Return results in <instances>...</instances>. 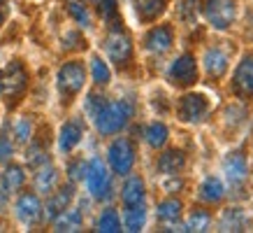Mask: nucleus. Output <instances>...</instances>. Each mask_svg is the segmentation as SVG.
<instances>
[{"mask_svg":"<svg viewBox=\"0 0 253 233\" xmlns=\"http://www.w3.org/2000/svg\"><path fill=\"white\" fill-rule=\"evenodd\" d=\"M132 115V105L128 101H114V103H105L100 112L95 115V126L100 133L112 135L119 133L123 126L128 124V119Z\"/></svg>","mask_w":253,"mask_h":233,"instance_id":"nucleus-1","label":"nucleus"},{"mask_svg":"<svg viewBox=\"0 0 253 233\" xmlns=\"http://www.w3.org/2000/svg\"><path fill=\"white\" fill-rule=\"evenodd\" d=\"M28 86V72L19 61H12L7 68L0 72V96L7 105H14Z\"/></svg>","mask_w":253,"mask_h":233,"instance_id":"nucleus-2","label":"nucleus"},{"mask_svg":"<svg viewBox=\"0 0 253 233\" xmlns=\"http://www.w3.org/2000/svg\"><path fill=\"white\" fill-rule=\"evenodd\" d=\"M107 156H109L112 171L119 173V175H128L130 168H132V163H135V147H132L130 140L119 138L109 145Z\"/></svg>","mask_w":253,"mask_h":233,"instance_id":"nucleus-3","label":"nucleus"},{"mask_svg":"<svg viewBox=\"0 0 253 233\" xmlns=\"http://www.w3.org/2000/svg\"><path fill=\"white\" fill-rule=\"evenodd\" d=\"M86 79V70L82 63H65L61 70H58V91L65 96V98H72L82 91Z\"/></svg>","mask_w":253,"mask_h":233,"instance_id":"nucleus-4","label":"nucleus"},{"mask_svg":"<svg viewBox=\"0 0 253 233\" xmlns=\"http://www.w3.org/2000/svg\"><path fill=\"white\" fill-rule=\"evenodd\" d=\"M86 184H88V191H91L93 198H107L109 191H112V182H109V173L105 168V163L100 159H93L88 166H86Z\"/></svg>","mask_w":253,"mask_h":233,"instance_id":"nucleus-5","label":"nucleus"},{"mask_svg":"<svg viewBox=\"0 0 253 233\" xmlns=\"http://www.w3.org/2000/svg\"><path fill=\"white\" fill-rule=\"evenodd\" d=\"M235 2L232 0H207L205 5V16L207 21L218 28V31H225L232 21H235Z\"/></svg>","mask_w":253,"mask_h":233,"instance_id":"nucleus-6","label":"nucleus"},{"mask_svg":"<svg viewBox=\"0 0 253 233\" xmlns=\"http://www.w3.org/2000/svg\"><path fill=\"white\" fill-rule=\"evenodd\" d=\"M209 112V103L202 93H188L179 101V116L184 121H191V124H198L202 121Z\"/></svg>","mask_w":253,"mask_h":233,"instance_id":"nucleus-7","label":"nucleus"},{"mask_svg":"<svg viewBox=\"0 0 253 233\" xmlns=\"http://www.w3.org/2000/svg\"><path fill=\"white\" fill-rule=\"evenodd\" d=\"M169 79H172V84H176V86L195 84V79H198V65H195V58H193L191 54L179 56V58L169 65Z\"/></svg>","mask_w":253,"mask_h":233,"instance_id":"nucleus-8","label":"nucleus"},{"mask_svg":"<svg viewBox=\"0 0 253 233\" xmlns=\"http://www.w3.org/2000/svg\"><path fill=\"white\" fill-rule=\"evenodd\" d=\"M105 49H107V56L116 63V65H126V63L130 61V56H132L130 38H128L126 33H121V31H114L112 35H109L107 42H105Z\"/></svg>","mask_w":253,"mask_h":233,"instance_id":"nucleus-9","label":"nucleus"},{"mask_svg":"<svg viewBox=\"0 0 253 233\" xmlns=\"http://www.w3.org/2000/svg\"><path fill=\"white\" fill-rule=\"evenodd\" d=\"M232 86L239 96L244 98H253V56H246L244 61L237 65L235 77H232Z\"/></svg>","mask_w":253,"mask_h":233,"instance_id":"nucleus-10","label":"nucleus"},{"mask_svg":"<svg viewBox=\"0 0 253 233\" xmlns=\"http://www.w3.org/2000/svg\"><path fill=\"white\" fill-rule=\"evenodd\" d=\"M16 217L21 219L23 224H35L42 217V203L35 194H23L16 201Z\"/></svg>","mask_w":253,"mask_h":233,"instance_id":"nucleus-11","label":"nucleus"},{"mask_svg":"<svg viewBox=\"0 0 253 233\" xmlns=\"http://www.w3.org/2000/svg\"><path fill=\"white\" fill-rule=\"evenodd\" d=\"M172 47V28L169 26H156L146 35V49H151L154 54H163Z\"/></svg>","mask_w":253,"mask_h":233,"instance_id":"nucleus-12","label":"nucleus"},{"mask_svg":"<svg viewBox=\"0 0 253 233\" xmlns=\"http://www.w3.org/2000/svg\"><path fill=\"white\" fill-rule=\"evenodd\" d=\"M223 168H225V175L230 179V184H242L246 179V173H249L246 159L242 154H230L223 163Z\"/></svg>","mask_w":253,"mask_h":233,"instance_id":"nucleus-13","label":"nucleus"},{"mask_svg":"<svg viewBox=\"0 0 253 233\" xmlns=\"http://www.w3.org/2000/svg\"><path fill=\"white\" fill-rule=\"evenodd\" d=\"M205 68L211 77H223L225 75V70H228V56L225 52L221 49H207V54H205Z\"/></svg>","mask_w":253,"mask_h":233,"instance_id":"nucleus-14","label":"nucleus"},{"mask_svg":"<svg viewBox=\"0 0 253 233\" xmlns=\"http://www.w3.org/2000/svg\"><path fill=\"white\" fill-rule=\"evenodd\" d=\"M184 166H186V156L179 149H169V152L161 154V159H158V171L165 173V175H176Z\"/></svg>","mask_w":253,"mask_h":233,"instance_id":"nucleus-15","label":"nucleus"},{"mask_svg":"<svg viewBox=\"0 0 253 233\" xmlns=\"http://www.w3.org/2000/svg\"><path fill=\"white\" fill-rule=\"evenodd\" d=\"M82 140V126L77 121H68V124L61 128V135H58V147L61 152H72V149L79 145Z\"/></svg>","mask_w":253,"mask_h":233,"instance_id":"nucleus-16","label":"nucleus"},{"mask_svg":"<svg viewBox=\"0 0 253 233\" xmlns=\"http://www.w3.org/2000/svg\"><path fill=\"white\" fill-rule=\"evenodd\" d=\"M121 198H123V203H126V208L139 205V203L144 201V182L139 177H130L126 184H123Z\"/></svg>","mask_w":253,"mask_h":233,"instance_id":"nucleus-17","label":"nucleus"},{"mask_svg":"<svg viewBox=\"0 0 253 233\" xmlns=\"http://www.w3.org/2000/svg\"><path fill=\"white\" fill-rule=\"evenodd\" d=\"M135 7L142 21H154L165 12V0H135Z\"/></svg>","mask_w":253,"mask_h":233,"instance_id":"nucleus-18","label":"nucleus"},{"mask_svg":"<svg viewBox=\"0 0 253 233\" xmlns=\"http://www.w3.org/2000/svg\"><path fill=\"white\" fill-rule=\"evenodd\" d=\"M72 201V186H63L58 194L51 196V201L46 203V219H54L56 215H61L63 210Z\"/></svg>","mask_w":253,"mask_h":233,"instance_id":"nucleus-19","label":"nucleus"},{"mask_svg":"<svg viewBox=\"0 0 253 233\" xmlns=\"http://www.w3.org/2000/svg\"><path fill=\"white\" fill-rule=\"evenodd\" d=\"M54 226H56V231H79V226H82V212L65 208L61 215L54 217Z\"/></svg>","mask_w":253,"mask_h":233,"instance_id":"nucleus-20","label":"nucleus"},{"mask_svg":"<svg viewBox=\"0 0 253 233\" xmlns=\"http://www.w3.org/2000/svg\"><path fill=\"white\" fill-rule=\"evenodd\" d=\"M56 184H58V173H56V168H51V166H42L38 171V175H35V186H38V191H42V194H49V191H54Z\"/></svg>","mask_w":253,"mask_h":233,"instance_id":"nucleus-21","label":"nucleus"},{"mask_svg":"<svg viewBox=\"0 0 253 233\" xmlns=\"http://www.w3.org/2000/svg\"><path fill=\"white\" fill-rule=\"evenodd\" d=\"M200 196H202V201L207 203H218L225 196V186L218 177H207L200 186Z\"/></svg>","mask_w":253,"mask_h":233,"instance_id":"nucleus-22","label":"nucleus"},{"mask_svg":"<svg viewBox=\"0 0 253 233\" xmlns=\"http://www.w3.org/2000/svg\"><path fill=\"white\" fill-rule=\"evenodd\" d=\"M249 226V219L242 210H228L221 219V229L223 231H244Z\"/></svg>","mask_w":253,"mask_h":233,"instance_id":"nucleus-23","label":"nucleus"},{"mask_svg":"<svg viewBox=\"0 0 253 233\" xmlns=\"http://www.w3.org/2000/svg\"><path fill=\"white\" fill-rule=\"evenodd\" d=\"M144 222H146V210L142 203L139 205H130L126 210V229L128 231H142Z\"/></svg>","mask_w":253,"mask_h":233,"instance_id":"nucleus-24","label":"nucleus"},{"mask_svg":"<svg viewBox=\"0 0 253 233\" xmlns=\"http://www.w3.org/2000/svg\"><path fill=\"white\" fill-rule=\"evenodd\" d=\"M23 179H26V175H23L21 166H9L2 175V186H5V191H16V189H21Z\"/></svg>","mask_w":253,"mask_h":233,"instance_id":"nucleus-25","label":"nucleus"},{"mask_svg":"<svg viewBox=\"0 0 253 233\" xmlns=\"http://www.w3.org/2000/svg\"><path fill=\"white\" fill-rule=\"evenodd\" d=\"M146 142L151 145V147H163L165 142H168V126L165 124H151V126H146Z\"/></svg>","mask_w":253,"mask_h":233,"instance_id":"nucleus-26","label":"nucleus"},{"mask_svg":"<svg viewBox=\"0 0 253 233\" xmlns=\"http://www.w3.org/2000/svg\"><path fill=\"white\" fill-rule=\"evenodd\" d=\"M181 215V203L174 201V198H169V201H163L158 205V219L161 222H176Z\"/></svg>","mask_w":253,"mask_h":233,"instance_id":"nucleus-27","label":"nucleus"},{"mask_svg":"<svg viewBox=\"0 0 253 233\" xmlns=\"http://www.w3.org/2000/svg\"><path fill=\"white\" fill-rule=\"evenodd\" d=\"M98 231L102 233H116L121 231V222H119V215L114 210H105L98 219Z\"/></svg>","mask_w":253,"mask_h":233,"instance_id":"nucleus-28","label":"nucleus"},{"mask_svg":"<svg viewBox=\"0 0 253 233\" xmlns=\"http://www.w3.org/2000/svg\"><path fill=\"white\" fill-rule=\"evenodd\" d=\"M209 222H211V217H209L207 212L195 210V212L191 215V219H188V224L184 226V231H207V229H209Z\"/></svg>","mask_w":253,"mask_h":233,"instance_id":"nucleus-29","label":"nucleus"},{"mask_svg":"<svg viewBox=\"0 0 253 233\" xmlns=\"http://www.w3.org/2000/svg\"><path fill=\"white\" fill-rule=\"evenodd\" d=\"M91 72H93V82L95 84H107L109 82V68L107 63L98 58V56H93L91 58Z\"/></svg>","mask_w":253,"mask_h":233,"instance_id":"nucleus-30","label":"nucleus"},{"mask_svg":"<svg viewBox=\"0 0 253 233\" xmlns=\"http://www.w3.org/2000/svg\"><path fill=\"white\" fill-rule=\"evenodd\" d=\"M68 9H70V14L77 19V23L79 26H91V16H88V12H86V7L79 2V0H70L68 2Z\"/></svg>","mask_w":253,"mask_h":233,"instance_id":"nucleus-31","label":"nucleus"},{"mask_svg":"<svg viewBox=\"0 0 253 233\" xmlns=\"http://www.w3.org/2000/svg\"><path fill=\"white\" fill-rule=\"evenodd\" d=\"M14 135L19 142H26V140L31 138V121L28 119H19L14 126Z\"/></svg>","mask_w":253,"mask_h":233,"instance_id":"nucleus-32","label":"nucleus"},{"mask_svg":"<svg viewBox=\"0 0 253 233\" xmlns=\"http://www.w3.org/2000/svg\"><path fill=\"white\" fill-rule=\"evenodd\" d=\"M102 19H114L116 16V0H95Z\"/></svg>","mask_w":253,"mask_h":233,"instance_id":"nucleus-33","label":"nucleus"},{"mask_svg":"<svg viewBox=\"0 0 253 233\" xmlns=\"http://www.w3.org/2000/svg\"><path fill=\"white\" fill-rule=\"evenodd\" d=\"M179 12H181L184 19L193 21L195 14H198V0H184V2H181V7H179Z\"/></svg>","mask_w":253,"mask_h":233,"instance_id":"nucleus-34","label":"nucleus"},{"mask_svg":"<svg viewBox=\"0 0 253 233\" xmlns=\"http://www.w3.org/2000/svg\"><path fill=\"white\" fill-rule=\"evenodd\" d=\"M9 159H12V142H9V138L2 133V135H0V163H7Z\"/></svg>","mask_w":253,"mask_h":233,"instance_id":"nucleus-35","label":"nucleus"},{"mask_svg":"<svg viewBox=\"0 0 253 233\" xmlns=\"http://www.w3.org/2000/svg\"><path fill=\"white\" fill-rule=\"evenodd\" d=\"M102 105H105V101H102L100 96H95V93H91V96H88V105H86V108H88V115H91L93 119H95V115L100 112V108H102Z\"/></svg>","mask_w":253,"mask_h":233,"instance_id":"nucleus-36","label":"nucleus"},{"mask_svg":"<svg viewBox=\"0 0 253 233\" xmlns=\"http://www.w3.org/2000/svg\"><path fill=\"white\" fill-rule=\"evenodd\" d=\"M84 175H86V163L84 161L70 163V177H72V179H82Z\"/></svg>","mask_w":253,"mask_h":233,"instance_id":"nucleus-37","label":"nucleus"},{"mask_svg":"<svg viewBox=\"0 0 253 233\" xmlns=\"http://www.w3.org/2000/svg\"><path fill=\"white\" fill-rule=\"evenodd\" d=\"M7 0H0V26L5 23V19H7Z\"/></svg>","mask_w":253,"mask_h":233,"instance_id":"nucleus-38","label":"nucleus"},{"mask_svg":"<svg viewBox=\"0 0 253 233\" xmlns=\"http://www.w3.org/2000/svg\"><path fill=\"white\" fill-rule=\"evenodd\" d=\"M2 189H5V186H2V179H0V201H2Z\"/></svg>","mask_w":253,"mask_h":233,"instance_id":"nucleus-39","label":"nucleus"}]
</instances>
